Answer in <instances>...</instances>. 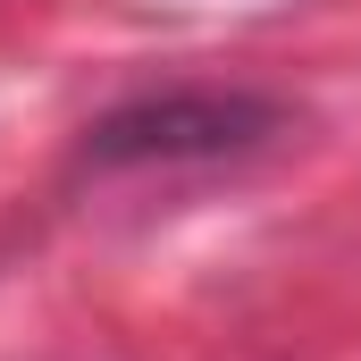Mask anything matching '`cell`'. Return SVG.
Returning <instances> with one entry per match:
<instances>
[{"instance_id": "1", "label": "cell", "mask_w": 361, "mask_h": 361, "mask_svg": "<svg viewBox=\"0 0 361 361\" xmlns=\"http://www.w3.org/2000/svg\"><path fill=\"white\" fill-rule=\"evenodd\" d=\"M286 126V101L269 92H143L109 118L85 126V160L92 169H143V160H227L252 152Z\"/></svg>"}]
</instances>
